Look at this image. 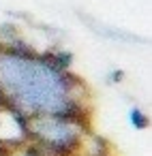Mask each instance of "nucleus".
<instances>
[{"label":"nucleus","mask_w":152,"mask_h":156,"mask_svg":"<svg viewBox=\"0 0 152 156\" xmlns=\"http://www.w3.org/2000/svg\"><path fill=\"white\" fill-rule=\"evenodd\" d=\"M71 79L45 58H30L22 51H0V90L9 109L24 115H56L73 120L79 113L69 98Z\"/></svg>","instance_id":"1"},{"label":"nucleus","mask_w":152,"mask_h":156,"mask_svg":"<svg viewBox=\"0 0 152 156\" xmlns=\"http://www.w3.org/2000/svg\"><path fill=\"white\" fill-rule=\"evenodd\" d=\"M32 130L34 137L41 139L43 145H47L49 150L54 152H69L77 145V133L75 128L62 120V118H56V115H47V118H37L34 120V126L28 128V133Z\"/></svg>","instance_id":"2"},{"label":"nucleus","mask_w":152,"mask_h":156,"mask_svg":"<svg viewBox=\"0 0 152 156\" xmlns=\"http://www.w3.org/2000/svg\"><path fill=\"white\" fill-rule=\"evenodd\" d=\"M128 120H131L133 128H137V130H143V128L150 124L148 115H146L141 109H137V107H131V111H128Z\"/></svg>","instance_id":"3"},{"label":"nucleus","mask_w":152,"mask_h":156,"mask_svg":"<svg viewBox=\"0 0 152 156\" xmlns=\"http://www.w3.org/2000/svg\"><path fill=\"white\" fill-rule=\"evenodd\" d=\"M120 77H124L122 71H116V73H109V81H122Z\"/></svg>","instance_id":"4"}]
</instances>
